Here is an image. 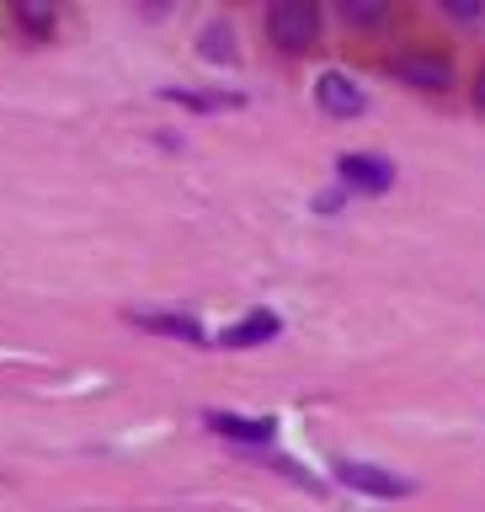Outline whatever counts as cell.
Instances as JSON below:
<instances>
[{"instance_id":"1","label":"cell","mask_w":485,"mask_h":512,"mask_svg":"<svg viewBox=\"0 0 485 512\" xmlns=\"http://www.w3.org/2000/svg\"><path fill=\"white\" fill-rule=\"evenodd\" d=\"M267 38L283 48V54H304V48L320 43V6L310 0H278L267 11Z\"/></svg>"},{"instance_id":"2","label":"cell","mask_w":485,"mask_h":512,"mask_svg":"<svg viewBox=\"0 0 485 512\" xmlns=\"http://www.w3.org/2000/svg\"><path fill=\"white\" fill-rule=\"evenodd\" d=\"M390 75L406 80V86H422V91H448L454 86V64H448L443 54H395L390 59Z\"/></svg>"},{"instance_id":"3","label":"cell","mask_w":485,"mask_h":512,"mask_svg":"<svg viewBox=\"0 0 485 512\" xmlns=\"http://www.w3.org/2000/svg\"><path fill=\"white\" fill-rule=\"evenodd\" d=\"M336 480L352 491H363V496H411L416 491L406 475H390V470H379V464H358V459L336 464Z\"/></svg>"},{"instance_id":"4","label":"cell","mask_w":485,"mask_h":512,"mask_svg":"<svg viewBox=\"0 0 485 512\" xmlns=\"http://www.w3.org/2000/svg\"><path fill=\"white\" fill-rule=\"evenodd\" d=\"M315 102H320V112H331V118H358V112L368 107V96H363V86L352 75L326 70L315 80Z\"/></svg>"},{"instance_id":"5","label":"cell","mask_w":485,"mask_h":512,"mask_svg":"<svg viewBox=\"0 0 485 512\" xmlns=\"http://www.w3.org/2000/svg\"><path fill=\"white\" fill-rule=\"evenodd\" d=\"M336 171H342V182L358 187V192H384L395 182V166L384 155H342V166H336Z\"/></svg>"},{"instance_id":"6","label":"cell","mask_w":485,"mask_h":512,"mask_svg":"<svg viewBox=\"0 0 485 512\" xmlns=\"http://www.w3.org/2000/svg\"><path fill=\"white\" fill-rule=\"evenodd\" d=\"M208 427H214L219 438H235V443H272V432H278L272 416H230V411H214Z\"/></svg>"},{"instance_id":"7","label":"cell","mask_w":485,"mask_h":512,"mask_svg":"<svg viewBox=\"0 0 485 512\" xmlns=\"http://www.w3.org/2000/svg\"><path fill=\"white\" fill-rule=\"evenodd\" d=\"M278 336V315L272 310H256V315H246L240 326H230L219 336V347H256V342H272Z\"/></svg>"},{"instance_id":"8","label":"cell","mask_w":485,"mask_h":512,"mask_svg":"<svg viewBox=\"0 0 485 512\" xmlns=\"http://www.w3.org/2000/svg\"><path fill=\"white\" fill-rule=\"evenodd\" d=\"M166 102H182L192 112H235L240 96L235 91H187V86H166Z\"/></svg>"},{"instance_id":"9","label":"cell","mask_w":485,"mask_h":512,"mask_svg":"<svg viewBox=\"0 0 485 512\" xmlns=\"http://www.w3.org/2000/svg\"><path fill=\"white\" fill-rule=\"evenodd\" d=\"M134 326H144V331H160V336H182V342H203V326L192 315H144V310H134L128 315Z\"/></svg>"},{"instance_id":"10","label":"cell","mask_w":485,"mask_h":512,"mask_svg":"<svg viewBox=\"0 0 485 512\" xmlns=\"http://www.w3.org/2000/svg\"><path fill=\"white\" fill-rule=\"evenodd\" d=\"M198 54H203V59H214V64H230V59H235V48H230V27H224V22L203 27V38H198Z\"/></svg>"},{"instance_id":"11","label":"cell","mask_w":485,"mask_h":512,"mask_svg":"<svg viewBox=\"0 0 485 512\" xmlns=\"http://www.w3.org/2000/svg\"><path fill=\"white\" fill-rule=\"evenodd\" d=\"M475 107L485 112V70H480V80H475Z\"/></svg>"}]
</instances>
